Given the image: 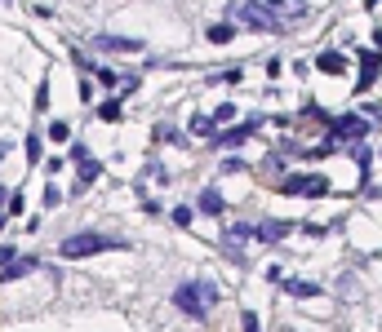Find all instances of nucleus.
Wrapping results in <instances>:
<instances>
[{"instance_id": "nucleus-13", "label": "nucleus", "mask_w": 382, "mask_h": 332, "mask_svg": "<svg viewBox=\"0 0 382 332\" xmlns=\"http://www.w3.org/2000/svg\"><path fill=\"white\" fill-rule=\"evenodd\" d=\"M200 213H209V217H222V213H227V204H222V191H213V186H209V191L200 195Z\"/></svg>"}, {"instance_id": "nucleus-32", "label": "nucleus", "mask_w": 382, "mask_h": 332, "mask_svg": "<svg viewBox=\"0 0 382 332\" xmlns=\"http://www.w3.org/2000/svg\"><path fill=\"white\" fill-rule=\"evenodd\" d=\"M0 159H5V142H0Z\"/></svg>"}, {"instance_id": "nucleus-20", "label": "nucleus", "mask_w": 382, "mask_h": 332, "mask_svg": "<svg viewBox=\"0 0 382 332\" xmlns=\"http://www.w3.org/2000/svg\"><path fill=\"white\" fill-rule=\"evenodd\" d=\"M36 111H49V80L36 89Z\"/></svg>"}, {"instance_id": "nucleus-30", "label": "nucleus", "mask_w": 382, "mask_h": 332, "mask_svg": "<svg viewBox=\"0 0 382 332\" xmlns=\"http://www.w3.org/2000/svg\"><path fill=\"white\" fill-rule=\"evenodd\" d=\"M9 257H14V248H0V266H5Z\"/></svg>"}, {"instance_id": "nucleus-26", "label": "nucleus", "mask_w": 382, "mask_h": 332, "mask_svg": "<svg viewBox=\"0 0 382 332\" xmlns=\"http://www.w3.org/2000/svg\"><path fill=\"white\" fill-rule=\"evenodd\" d=\"M58 199H62V191H58V186H45V208H53Z\"/></svg>"}, {"instance_id": "nucleus-4", "label": "nucleus", "mask_w": 382, "mask_h": 332, "mask_svg": "<svg viewBox=\"0 0 382 332\" xmlns=\"http://www.w3.org/2000/svg\"><path fill=\"white\" fill-rule=\"evenodd\" d=\"M365 138H369V125L360 116H342L329 129V142H365Z\"/></svg>"}, {"instance_id": "nucleus-5", "label": "nucleus", "mask_w": 382, "mask_h": 332, "mask_svg": "<svg viewBox=\"0 0 382 332\" xmlns=\"http://www.w3.org/2000/svg\"><path fill=\"white\" fill-rule=\"evenodd\" d=\"M258 5L272 9L280 27H294V23H302V18H307V5H302V0H258Z\"/></svg>"}, {"instance_id": "nucleus-29", "label": "nucleus", "mask_w": 382, "mask_h": 332, "mask_svg": "<svg viewBox=\"0 0 382 332\" xmlns=\"http://www.w3.org/2000/svg\"><path fill=\"white\" fill-rule=\"evenodd\" d=\"M5 213H9V191L0 186V217H5Z\"/></svg>"}, {"instance_id": "nucleus-17", "label": "nucleus", "mask_w": 382, "mask_h": 332, "mask_svg": "<svg viewBox=\"0 0 382 332\" xmlns=\"http://www.w3.org/2000/svg\"><path fill=\"white\" fill-rule=\"evenodd\" d=\"M213 116H191V133H200V138H213Z\"/></svg>"}, {"instance_id": "nucleus-8", "label": "nucleus", "mask_w": 382, "mask_h": 332, "mask_svg": "<svg viewBox=\"0 0 382 332\" xmlns=\"http://www.w3.org/2000/svg\"><path fill=\"white\" fill-rule=\"evenodd\" d=\"M98 49H120V53H143V40H134V36H98Z\"/></svg>"}, {"instance_id": "nucleus-7", "label": "nucleus", "mask_w": 382, "mask_h": 332, "mask_svg": "<svg viewBox=\"0 0 382 332\" xmlns=\"http://www.w3.org/2000/svg\"><path fill=\"white\" fill-rule=\"evenodd\" d=\"M378 75H382V53H378V49H374V53L360 49V80H356V93H365L369 84L378 80Z\"/></svg>"}, {"instance_id": "nucleus-23", "label": "nucleus", "mask_w": 382, "mask_h": 332, "mask_svg": "<svg viewBox=\"0 0 382 332\" xmlns=\"http://www.w3.org/2000/svg\"><path fill=\"white\" fill-rule=\"evenodd\" d=\"M94 75H98V80H102V84H107V89H116V71H111V66H98V71H94Z\"/></svg>"}, {"instance_id": "nucleus-27", "label": "nucleus", "mask_w": 382, "mask_h": 332, "mask_svg": "<svg viewBox=\"0 0 382 332\" xmlns=\"http://www.w3.org/2000/svg\"><path fill=\"white\" fill-rule=\"evenodd\" d=\"M71 159H76V164H80V159H89V146H85V142H76V146H71Z\"/></svg>"}, {"instance_id": "nucleus-1", "label": "nucleus", "mask_w": 382, "mask_h": 332, "mask_svg": "<svg viewBox=\"0 0 382 332\" xmlns=\"http://www.w3.org/2000/svg\"><path fill=\"white\" fill-rule=\"evenodd\" d=\"M174 306H178L182 315H191V319H204L213 306H218V283H209V279L178 283V292H174Z\"/></svg>"}, {"instance_id": "nucleus-31", "label": "nucleus", "mask_w": 382, "mask_h": 332, "mask_svg": "<svg viewBox=\"0 0 382 332\" xmlns=\"http://www.w3.org/2000/svg\"><path fill=\"white\" fill-rule=\"evenodd\" d=\"M374 49H378V53H382V31H374Z\"/></svg>"}, {"instance_id": "nucleus-12", "label": "nucleus", "mask_w": 382, "mask_h": 332, "mask_svg": "<svg viewBox=\"0 0 382 332\" xmlns=\"http://www.w3.org/2000/svg\"><path fill=\"white\" fill-rule=\"evenodd\" d=\"M315 66H320L324 75H338V71H347V58H342V53H333V49H324L320 58H315Z\"/></svg>"}, {"instance_id": "nucleus-11", "label": "nucleus", "mask_w": 382, "mask_h": 332, "mask_svg": "<svg viewBox=\"0 0 382 332\" xmlns=\"http://www.w3.org/2000/svg\"><path fill=\"white\" fill-rule=\"evenodd\" d=\"M285 235H289V222H258L254 226V240H263V244H276Z\"/></svg>"}, {"instance_id": "nucleus-25", "label": "nucleus", "mask_w": 382, "mask_h": 332, "mask_svg": "<svg viewBox=\"0 0 382 332\" xmlns=\"http://www.w3.org/2000/svg\"><path fill=\"white\" fill-rule=\"evenodd\" d=\"M209 80H227V84H236V80H240V71H236V66H231V71H213Z\"/></svg>"}, {"instance_id": "nucleus-22", "label": "nucleus", "mask_w": 382, "mask_h": 332, "mask_svg": "<svg viewBox=\"0 0 382 332\" xmlns=\"http://www.w3.org/2000/svg\"><path fill=\"white\" fill-rule=\"evenodd\" d=\"M27 159H32V164H36V159H40V138H36V133H32V138H27Z\"/></svg>"}, {"instance_id": "nucleus-14", "label": "nucleus", "mask_w": 382, "mask_h": 332, "mask_svg": "<svg viewBox=\"0 0 382 332\" xmlns=\"http://www.w3.org/2000/svg\"><path fill=\"white\" fill-rule=\"evenodd\" d=\"M302 195L307 199H320V195H329V182H324L320 173H311V177H302Z\"/></svg>"}, {"instance_id": "nucleus-15", "label": "nucleus", "mask_w": 382, "mask_h": 332, "mask_svg": "<svg viewBox=\"0 0 382 332\" xmlns=\"http://www.w3.org/2000/svg\"><path fill=\"white\" fill-rule=\"evenodd\" d=\"M289 297H320V283H307V279H289L285 283Z\"/></svg>"}, {"instance_id": "nucleus-16", "label": "nucleus", "mask_w": 382, "mask_h": 332, "mask_svg": "<svg viewBox=\"0 0 382 332\" xmlns=\"http://www.w3.org/2000/svg\"><path fill=\"white\" fill-rule=\"evenodd\" d=\"M209 40H213V44L236 40V23H213V27H209Z\"/></svg>"}, {"instance_id": "nucleus-18", "label": "nucleus", "mask_w": 382, "mask_h": 332, "mask_svg": "<svg viewBox=\"0 0 382 332\" xmlns=\"http://www.w3.org/2000/svg\"><path fill=\"white\" fill-rule=\"evenodd\" d=\"M98 116L107 120V125H116V120H120V98H107V102L98 107Z\"/></svg>"}, {"instance_id": "nucleus-9", "label": "nucleus", "mask_w": 382, "mask_h": 332, "mask_svg": "<svg viewBox=\"0 0 382 332\" xmlns=\"http://www.w3.org/2000/svg\"><path fill=\"white\" fill-rule=\"evenodd\" d=\"M98 173H102V164H98L94 155H89V159H80V177H76V186H71V191H76V195H85L89 186L98 182Z\"/></svg>"}, {"instance_id": "nucleus-19", "label": "nucleus", "mask_w": 382, "mask_h": 332, "mask_svg": "<svg viewBox=\"0 0 382 332\" xmlns=\"http://www.w3.org/2000/svg\"><path fill=\"white\" fill-rule=\"evenodd\" d=\"M231 120H236V107H231V102H227V107H218V111H213V125H231Z\"/></svg>"}, {"instance_id": "nucleus-2", "label": "nucleus", "mask_w": 382, "mask_h": 332, "mask_svg": "<svg viewBox=\"0 0 382 332\" xmlns=\"http://www.w3.org/2000/svg\"><path fill=\"white\" fill-rule=\"evenodd\" d=\"M227 23H240V27H254V31H285L280 23H276L272 9H263L258 0H236L227 14Z\"/></svg>"}, {"instance_id": "nucleus-24", "label": "nucleus", "mask_w": 382, "mask_h": 332, "mask_svg": "<svg viewBox=\"0 0 382 332\" xmlns=\"http://www.w3.org/2000/svg\"><path fill=\"white\" fill-rule=\"evenodd\" d=\"M67 133H71V129L62 125V120H53V125H49V138H53V142H62V138H67Z\"/></svg>"}, {"instance_id": "nucleus-28", "label": "nucleus", "mask_w": 382, "mask_h": 332, "mask_svg": "<svg viewBox=\"0 0 382 332\" xmlns=\"http://www.w3.org/2000/svg\"><path fill=\"white\" fill-rule=\"evenodd\" d=\"M240 319H245V332H258V315H254V310H245Z\"/></svg>"}, {"instance_id": "nucleus-3", "label": "nucleus", "mask_w": 382, "mask_h": 332, "mask_svg": "<svg viewBox=\"0 0 382 332\" xmlns=\"http://www.w3.org/2000/svg\"><path fill=\"white\" fill-rule=\"evenodd\" d=\"M111 248H125L120 240H111V235H98V231H85V235H67L62 240V257H94V253H111Z\"/></svg>"}, {"instance_id": "nucleus-10", "label": "nucleus", "mask_w": 382, "mask_h": 332, "mask_svg": "<svg viewBox=\"0 0 382 332\" xmlns=\"http://www.w3.org/2000/svg\"><path fill=\"white\" fill-rule=\"evenodd\" d=\"M254 129H258V120H249V125H236V129H227V133H213V146H240V142H245Z\"/></svg>"}, {"instance_id": "nucleus-21", "label": "nucleus", "mask_w": 382, "mask_h": 332, "mask_svg": "<svg viewBox=\"0 0 382 332\" xmlns=\"http://www.w3.org/2000/svg\"><path fill=\"white\" fill-rule=\"evenodd\" d=\"M174 222H178V226H191V204H178V208H174Z\"/></svg>"}, {"instance_id": "nucleus-6", "label": "nucleus", "mask_w": 382, "mask_h": 332, "mask_svg": "<svg viewBox=\"0 0 382 332\" xmlns=\"http://www.w3.org/2000/svg\"><path fill=\"white\" fill-rule=\"evenodd\" d=\"M249 235H254V226H227V231H222V253H231V261H245Z\"/></svg>"}]
</instances>
